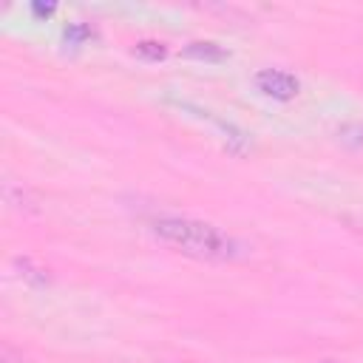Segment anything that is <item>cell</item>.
I'll return each instance as SVG.
<instances>
[{"label":"cell","instance_id":"obj_5","mask_svg":"<svg viewBox=\"0 0 363 363\" xmlns=\"http://www.w3.org/2000/svg\"><path fill=\"white\" fill-rule=\"evenodd\" d=\"M133 54H139V57H145V60H164L167 48H164L162 43H156V40H142V43H136Z\"/></svg>","mask_w":363,"mask_h":363},{"label":"cell","instance_id":"obj_8","mask_svg":"<svg viewBox=\"0 0 363 363\" xmlns=\"http://www.w3.org/2000/svg\"><path fill=\"white\" fill-rule=\"evenodd\" d=\"M54 6H43V3H34V14H51Z\"/></svg>","mask_w":363,"mask_h":363},{"label":"cell","instance_id":"obj_7","mask_svg":"<svg viewBox=\"0 0 363 363\" xmlns=\"http://www.w3.org/2000/svg\"><path fill=\"white\" fill-rule=\"evenodd\" d=\"M343 142H349V145H354V147H363V125L360 122H354V125H343V130L337 133Z\"/></svg>","mask_w":363,"mask_h":363},{"label":"cell","instance_id":"obj_1","mask_svg":"<svg viewBox=\"0 0 363 363\" xmlns=\"http://www.w3.org/2000/svg\"><path fill=\"white\" fill-rule=\"evenodd\" d=\"M153 233L159 241H164L176 252L199 261H235L244 255V247L210 221L170 216V218L153 221Z\"/></svg>","mask_w":363,"mask_h":363},{"label":"cell","instance_id":"obj_4","mask_svg":"<svg viewBox=\"0 0 363 363\" xmlns=\"http://www.w3.org/2000/svg\"><path fill=\"white\" fill-rule=\"evenodd\" d=\"M6 201L23 213H37V199L31 196V190L26 187H14V184H6Z\"/></svg>","mask_w":363,"mask_h":363},{"label":"cell","instance_id":"obj_9","mask_svg":"<svg viewBox=\"0 0 363 363\" xmlns=\"http://www.w3.org/2000/svg\"><path fill=\"white\" fill-rule=\"evenodd\" d=\"M320 363H337V360H320Z\"/></svg>","mask_w":363,"mask_h":363},{"label":"cell","instance_id":"obj_3","mask_svg":"<svg viewBox=\"0 0 363 363\" xmlns=\"http://www.w3.org/2000/svg\"><path fill=\"white\" fill-rule=\"evenodd\" d=\"M187 57H196V60H227V51L218 45V43H210V40H196L184 48Z\"/></svg>","mask_w":363,"mask_h":363},{"label":"cell","instance_id":"obj_6","mask_svg":"<svg viewBox=\"0 0 363 363\" xmlns=\"http://www.w3.org/2000/svg\"><path fill=\"white\" fill-rule=\"evenodd\" d=\"M17 267L23 269L20 275H23L26 281H31V284H40V286H43V284H48V275H45V269H40V267H34V264H31L28 258H23V261H17Z\"/></svg>","mask_w":363,"mask_h":363},{"label":"cell","instance_id":"obj_2","mask_svg":"<svg viewBox=\"0 0 363 363\" xmlns=\"http://www.w3.org/2000/svg\"><path fill=\"white\" fill-rule=\"evenodd\" d=\"M255 88L272 99H292V96H298L301 82L295 74H289L284 68H261L255 74Z\"/></svg>","mask_w":363,"mask_h":363}]
</instances>
